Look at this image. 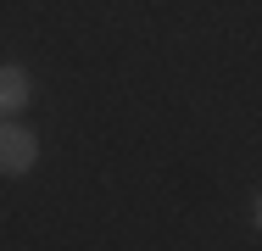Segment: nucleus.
<instances>
[{"instance_id":"obj_1","label":"nucleus","mask_w":262,"mask_h":251,"mask_svg":"<svg viewBox=\"0 0 262 251\" xmlns=\"http://www.w3.org/2000/svg\"><path fill=\"white\" fill-rule=\"evenodd\" d=\"M34 162H39V134L23 129L17 117H0V173L23 179V173H34Z\"/></svg>"},{"instance_id":"obj_2","label":"nucleus","mask_w":262,"mask_h":251,"mask_svg":"<svg viewBox=\"0 0 262 251\" xmlns=\"http://www.w3.org/2000/svg\"><path fill=\"white\" fill-rule=\"evenodd\" d=\"M28 100H34V78H28V67L0 61V117H17Z\"/></svg>"}]
</instances>
